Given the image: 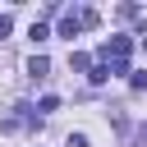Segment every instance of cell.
<instances>
[{
	"label": "cell",
	"instance_id": "obj_6",
	"mask_svg": "<svg viewBox=\"0 0 147 147\" xmlns=\"http://www.w3.org/2000/svg\"><path fill=\"white\" fill-rule=\"evenodd\" d=\"M78 23H83V28H96L101 14H96V9H78Z\"/></svg>",
	"mask_w": 147,
	"mask_h": 147
},
{
	"label": "cell",
	"instance_id": "obj_7",
	"mask_svg": "<svg viewBox=\"0 0 147 147\" xmlns=\"http://www.w3.org/2000/svg\"><path fill=\"white\" fill-rule=\"evenodd\" d=\"M87 64H92V60H87V55H83V51H74V55H69V69H74V74H83V69H87Z\"/></svg>",
	"mask_w": 147,
	"mask_h": 147
},
{
	"label": "cell",
	"instance_id": "obj_10",
	"mask_svg": "<svg viewBox=\"0 0 147 147\" xmlns=\"http://www.w3.org/2000/svg\"><path fill=\"white\" fill-rule=\"evenodd\" d=\"M69 147H87V133H69Z\"/></svg>",
	"mask_w": 147,
	"mask_h": 147
},
{
	"label": "cell",
	"instance_id": "obj_1",
	"mask_svg": "<svg viewBox=\"0 0 147 147\" xmlns=\"http://www.w3.org/2000/svg\"><path fill=\"white\" fill-rule=\"evenodd\" d=\"M37 129H41L37 106H14V110L0 119V133H37Z\"/></svg>",
	"mask_w": 147,
	"mask_h": 147
},
{
	"label": "cell",
	"instance_id": "obj_2",
	"mask_svg": "<svg viewBox=\"0 0 147 147\" xmlns=\"http://www.w3.org/2000/svg\"><path fill=\"white\" fill-rule=\"evenodd\" d=\"M28 78H32V83H46V78H51V60H46V55H32V60H28Z\"/></svg>",
	"mask_w": 147,
	"mask_h": 147
},
{
	"label": "cell",
	"instance_id": "obj_3",
	"mask_svg": "<svg viewBox=\"0 0 147 147\" xmlns=\"http://www.w3.org/2000/svg\"><path fill=\"white\" fill-rule=\"evenodd\" d=\"M78 32H83V23H78V9H69V14L60 18V37H69V41H74Z\"/></svg>",
	"mask_w": 147,
	"mask_h": 147
},
{
	"label": "cell",
	"instance_id": "obj_5",
	"mask_svg": "<svg viewBox=\"0 0 147 147\" xmlns=\"http://www.w3.org/2000/svg\"><path fill=\"white\" fill-rule=\"evenodd\" d=\"M55 110H60V96H41L37 101V115H55Z\"/></svg>",
	"mask_w": 147,
	"mask_h": 147
},
{
	"label": "cell",
	"instance_id": "obj_9",
	"mask_svg": "<svg viewBox=\"0 0 147 147\" xmlns=\"http://www.w3.org/2000/svg\"><path fill=\"white\" fill-rule=\"evenodd\" d=\"M9 28H14V18H9V14H0V41L9 37Z\"/></svg>",
	"mask_w": 147,
	"mask_h": 147
},
{
	"label": "cell",
	"instance_id": "obj_11",
	"mask_svg": "<svg viewBox=\"0 0 147 147\" xmlns=\"http://www.w3.org/2000/svg\"><path fill=\"white\" fill-rule=\"evenodd\" d=\"M138 142H142V147H147V124H142V133H138Z\"/></svg>",
	"mask_w": 147,
	"mask_h": 147
},
{
	"label": "cell",
	"instance_id": "obj_4",
	"mask_svg": "<svg viewBox=\"0 0 147 147\" xmlns=\"http://www.w3.org/2000/svg\"><path fill=\"white\" fill-rule=\"evenodd\" d=\"M28 37H32V41H37V46H41V41H46V37H51V28H46V23H41V18H37V23H32V28H28Z\"/></svg>",
	"mask_w": 147,
	"mask_h": 147
},
{
	"label": "cell",
	"instance_id": "obj_8",
	"mask_svg": "<svg viewBox=\"0 0 147 147\" xmlns=\"http://www.w3.org/2000/svg\"><path fill=\"white\" fill-rule=\"evenodd\" d=\"M129 83H133V92H147V69H138V74H133Z\"/></svg>",
	"mask_w": 147,
	"mask_h": 147
},
{
	"label": "cell",
	"instance_id": "obj_12",
	"mask_svg": "<svg viewBox=\"0 0 147 147\" xmlns=\"http://www.w3.org/2000/svg\"><path fill=\"white\" fill-rule=\"evenodd\" d=\"M142 46H147V32H142Z\"/></svg>",
	"mask_w": 147,
	"mask_h": 147
}]
</instances>
